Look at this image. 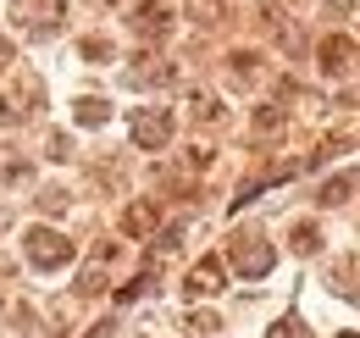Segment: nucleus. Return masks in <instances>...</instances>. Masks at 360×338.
Here are the masks:
<instances>
[{
    "mask_svg": "<svg viewBox=\"0 0 360 338\" xmlns=\"http://www.w3.org/2000/svg\"><path fill=\"white\" fill-rule=\"evenodd\" d=\"M111 111H105V100H78V123L84 127H94V123H105Z\"/></svg>",
    "mask_w": 360,
    "mask_h": 338,
    "instance_id": "8",
    "label": "nucleus"
},
{
    "mask_svg": "<svg viewBox=\"0 0 360 338\" xmlns=\"http://www.w3.org/2000/svg\"><path fill=\"white\" fill-rule=\"evenodd\" d=\"M349 338H355V333H349Z\"/></svg>",
    "mask_w": 360,
    "mask_h": 338,
    "instance_id": "16",
    "label": "nucleus"
},
{
    "mask_svg": "<svg viewBox=\"0 0 360 338\" xmlns=\"http://www.w3.org/2000/svg\"><path fill=\"white\" fill-rule=\"evenodd\" d=\"M349 277V294H360V261L349 255V261H338V283Z\"/></svg>",
    "mask_w": 360,
    "mask_h": 338,
    "instance_id": "11",
    "label": "nucleus"
},
{
    "mask_svg": "<svg viewBox=\"0 0 360 338\" xmlns=\"http://www.w3.org/2000/svg\"><path fill=\"white\" fill-rule=\"evenodd\" d=\"M167 139H172V111L167 106L134 111V144L139 150H167Z\"/></svg>",
    "mask_w": 360,
    "mask_h": 338,
    "instance_id": "2",
    "label": "nucleus"
},
{
    "mask_svg": "<svg viewBox=\"0 0 360 338\" xmlns=\"http://www.w3.org/2000/svg\"><path fill=\"white\" fill-rule=\"evenodd\" d=\"M271 261H277V250L261 244V239H238V244H233V266H238V277H266Z\"/></svg>",
    "mask_w": 360,
    "mask_h": 338,
    "instance_id": "3",
    "label": "nucleus"
},
{
    "mask_svg": "<svg viewBox=\"0 0 360 338\" xmlns=\"http://www.w3.org/2000/svg\"><path fill=\"white\" fill-rule=\"evenodd\" d=\"M84 56H89V61H111V44L105 39H84Z\"/></svg>",
    "mask_w": 360,
    "mask_h": 338,
    "instance_id": "14",
    "label": "nucleus"
},
{
    "mask_svg": "<svg viewBox=\"0 0 360 338\" xmlns=\"http://www.w3.org/2000/svg\"><path fill=\"white\" fill-rule=\"evenodd\" d=\"M22 255L39 266V272H61L72 261V239H61L56 227H28L22 233Z\"/></svg>",
    "mask_w": 360,
    "mask_h": 338,
    "instance_id": "1",
    "label": "nucleus"
},
{
    "mask_svg": "<svg viewBox=\"0 0 360 338\" xmlns=\"http://www.w3.org/2000/svg\"><path fill=\"white\" fill-rule=\"evenodd\" d=\"M316 244H321V239H316V227H311V222H305V227H294V250H300V255H311Z\"/></svg>",
    "mask_w": 360,
    "mask_h": 338,
    "instance_id": "10",
    "label": "nucleus"
},
{
    "mask_svg": "<svg viewBox=\"0 0 360 338\" xmlns=\"http://www.w3.org/2000/svg\"><path fill=\"white\" fill-rule=\"evenodd\" d=\"M316 56H321V73H333V78L355 67V44L344 39V34H327V39H321V50H316Z\"/></svg>",
    "mask_w": 360,
    "mask_h": 338,
    "instance_id": "6",
    "label": "nucleus"
},
{
    "mask_svg": "<svg viewBox=\"0 0 360 338\" xmlns=\"http://www.w3.org/2000/svg\"><path fill=\"white\" fill-rule=\"evenodd\" d=\"M255 127H261V133H277V127H283V111H277V106H261V111H255Z\"/></svg>",
    "mask_w": 360,
    "mask_h": 338,
    "instance_id": "9",
    "label": "nucleus"
},
{
    "mask_svg": "<svg viewBox=\"0 0 360 338\" xmlns=\"http://www.w3.org/2000/svg\"><path fill=\"white\" fill-rule=\"evenodd\" d=\"M266 338H305V322H300V316H288V322H277Z\"/></svg>",
    "mask_w": 360,
    "mask_h": 338,
    "instance_id": "12",
    "label": "nucleus"
},
{
    "mask_svg": "<svg viewBox=\"0 0 360 338\" xmlns=\"http://www.w3.org/2000/svg\"><path fill=\"white\" fill-rule=\"evenodd\" d=\"M217 289H222V261H217V255H205V261L188 272L183 294H188V299H205V294H217Z\"/></svg>",
    "mask_w": 360,
    "mask_h": 338,
    "instance_id": "4",
    "label": "nucleus"
},
{
    "mask_svg": "<svg viewBox=\"0 0 360 338\" xmlns=\"http://www.w3.org/2000/svg\"><path fill=\"white\" fill-rule=\"evenodd\" d=\"M150 227H155V206H150V200L128 206V216H122V233H128V239H144Z\"/></svg>",
    "mask_w": 360,
    "mask_h": 338,
    "instance_id": "7",
    "label": "nucleus"
},
{
    "mask_svg": "<svg viewBox=\"0 0 360 338\" xmlns=\"http://www.w3.org/2000/svg\"><path fill=\"white\" fill-rule=\"evenodd\" d=\"M167 28H172V11H167L161 0H144V6L134 11V34L139 39H161Z\"/></svg>",
    "mask_w": 360,
    "mask_h": 338,
    "instance_id": "5",
    "label": "nucleus"
},
{
    "mask_svg": "<svg viewBox=\"0 0 360 338\" xmlns=\"http://www.w3.org/2000/svg\"><path fill=\"white\" fill-rule=\"evenodd\" d=\"M344 194H349V177H333V183H327V189H321V206H338V200H344Z\"/></svg>",
    "mask_w": 360,
    "mask_h": 338,
    "instance_id": "13",
    "label": "nucleus"
},
{
    "mask_svg": "<svg viewBox=\"0 0 360 338\" xmlns=\"http://www.w3.org/2000/svg\"><path fill=\"white\" fill-rule=\"evenodd\" d=\"M89 338H111V322H94V333Z\"/></svg>",
    "mask_w": 360,
    "mask_h": 338,
    "instance_id": "15",
    "label": "nucleus"
}]
</instances>
